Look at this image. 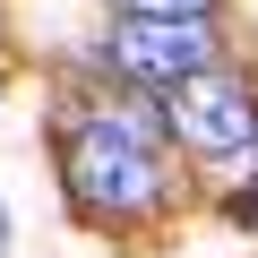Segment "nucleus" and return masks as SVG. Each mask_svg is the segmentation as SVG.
I'll use <instances>...</instances> for the list:
<instances>
[{
    "instance_id": "nucleus-2",
    "label": "nucleus",
    "mask_w": 258,
    "mask_h": 258,
    "mask_svg": "<svg viewBox=\"0 0 258 258\" xmlns=\"http://www.w3.org/2000/svg\"><path fill=\"white\" fill-rule=\"evenodd\" d=\"M164 120H172V138L189 155H241V147H258V95L241 78H215V69L181 78Z\"/></svg>"
},
{
    "instance_id": "nucleus-4",
    "label": "nucleus",
    "mask_w": 258,
    "mask_h": 258,
    "mask_svg": "<svg viewBox=\"0 0 258 258\" xmlns=\"http://www.w3.org/2000/svg\"><path fill=\"white\" fill-rule=\"evenodd\" d=\"M129 18H215V0H112Z\"/></svg>"
},
{
    "instance_id": "nucleus-6",
    "label": "nucleus",
    "mask_w": 258,
    "mask_h": 258,
    "mask_svg": "<svg viewBox=\"0 0 258 258\" xmlns=\"http://www.w3.org/2000/svg\"><path fill=\"white\" fill-rule=\"evenodd\" d=\"M0 249H9V207H0Z\"/></svg>"
},
{
    "instance_id": "nucleus-5",
    "label": "nucleus",
    "mask_w": 258,
    "mask_h": 258,
    "mask_svg": "<svg viewBox=\"0 0 258 258\" xmlns=\"http://www.w3.org/2000/svg\"><path fill=\"white\" fill-rule=\"evenodd\" d=\"M241 224H258V198H241Z\"/></svg>"
},
{
    "instance_id": "nucleus-3",
    "label": "nucleus",
    "mask_w": 258,
    "mask_h": 258,
    "mask_svg": "<svg viewBox=\"0 0 258 258\" xmlns=\"http://www.w3.org/2000/svg\"><path fill=\"white\" fill-rule=\"evenodd\" d=\"M103 52H112V69H120V78L181 86V78H198V69L215 60V35H207V18H129Z\"/></svg>"
},
{
    "instance_id": "nucleus-1",
    "label": "nucleus",
    "mask_w": 258,
    "mask_h": 258,
    "mask_svg": "<svg viewBox=\"0 0 258 258\" xmlns=\"http://www.w3.org/2000/svg\"><path fill=\"white\" fill-rule=\"evenodd\" d=\"M60 181H69V207L95 215V224H129L164 198V164H155V120L147 112H95L69 129L60 147Z\"/></svg>"
}]
</instances>
